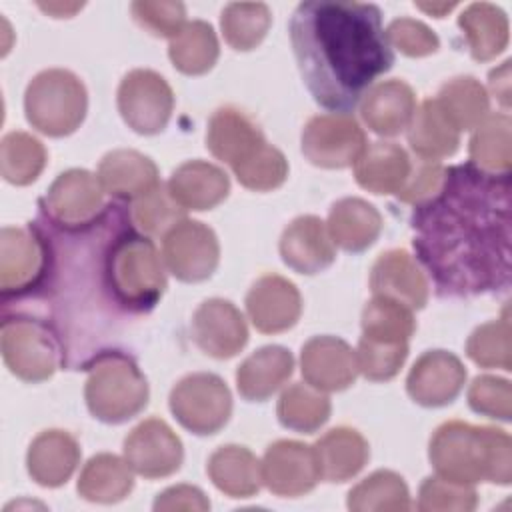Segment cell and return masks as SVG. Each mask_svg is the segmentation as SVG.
<instances>
[{
    "mask_svg": "<svg viewBox=\"0 0 512 512\" xmlns=\"http://www.w3.org/2000/svg\"><path fill=\"white\" fill-rule=\"evenodd\" d=\"M128 218L130 208L116 200L84 226L38 220L46 244L42 276L24 296L2 302V314L46 324L60 344L62 368L88 370L100 356L118 352L140 320L124 300L114 266L116 240Z\"/></svg>",
    "mask_w": 512,
    "mask_h": 512,
    "instance_id": "6da1fadb",
    "label": "cell"
},
{
    "mask_svg": "<svg viewBox=\"0 0 512 512\" xmlns=\"http://www.w3.org/2000/svg\"><path fill=\"white\" fill-rule=\"evenodd\" d=\"M510 174L470 162L446 168L440 190L412 214V246L436 292L472 298L510 286Z\"/></svg>",
    "mask_w": 512,
    "mask_h": 512,
    "instance_id": "7a4b0ae2",
    "label": "cell"
},
{
    "mask_svg": "<svg viewBox=\"0 0 512 512\" xmlns=\"http://www.w3.org/2000/svg\"><path fill=\"white\" fill-rule=\"evenodd\" d=\"M302 80L322 108L350 114L374 80L394 64L376 4L300 2L288 22Z\"/></svg>",
    "mask_w": 512,
    "mask_h": 512,
    "instance_id": "3957f363",
    "label": "cell"
},
{
    "mask_svg": "<svg viewBox=\"0 0 512 512\" xmlns=\"http://www.w3.org/2000/svg\"><path fill=\"white\" fill-rule=\"evenodd\" d=\"M428 458L436 476L458 484L488 480L506 486L512 480L510 436L492 426L444 422L430 438Z\"/></svg>",
    "mask_w": 512,
    "mask_h": 512,
    "instance_id": "277c9868",
    "label": "cell"
},
{
    "mask_svg": "<svg viewBox=\"0 0 512 512\" xmlns=\"http://www.w3.org/2000/svg\"><path fill=\"white\" fill-rule=\"evenodd\" d=\"M148 396V380L128 352H108L88 366L84 398L100 422L122 424L138 416Z\"/></svg>",
    "mask_w": 512,
    "mask_h": 512,
    "instance_id": "5b68a950",
    "label": "cell"
},
{
    "mask_svg": "<svg viewBox=\"0 0 512 512\" xmlns=\"http://www.w3.org/2000/svg\"><path fill=\"white\" fill-rule=\"evenodd\" d=\"M88 94L82 80L64 68L38 72L24 92L26 120L46 136H68L84 120Z\"/></svg>",
    "mask_w": 512,
    "mask_h": 512,
    "instance_id": "8992f818",
    "label": "cell"
},
{
    "mask_svg": "<svg viewBox=\"0 0 512 512\" xmlns=\"http://www.w3.org/2000/svg\"><path fill=\"white\" fill-rule=\"evenodd\" d=\"M2 358L24 382L48 380L62 366V350L52 330L36 318L2 314Z\"/></svg>",
    "mask_w": 512,
    "mask_h": 512,
    "instance_id": "52a82bcc",
    "label": "cell"
},
{
    "mask_svg": "<svg viewBox=\"0 0 512 512\" xmlns=\"http://www.w3.org/2000/svg\"><path fill=\"white\" fill-rule=\"evenodd\" d=\"M170 410L182 428L198 436H210L230 420L232 396L220 376L194 372L172 388Z\"/></svg>",
    "mask_w": 512,
    "mask_h": 512,
    "instance_id": "ba28073f",
    "label": "cell"
},
{
    "mask_svg": "<svg viewBox=\"0 0 512 512\" xmlns=\"http://www.w3.org/2000/svg\"><path fill=\"white\" fill-rule=\"evenodd\" d=\"M302 154L320 168L354 166L368 146L366 134L352 114L328 112L312 116L302 130Z\"/></svg>",
    "mask_w": 512,
    "mask_h": 512,
    "instance_id": "9c48e42d",
    "label": "cell"
},
{
    "mask_svg": "<svg viewBox=\"0 0 512 512\" xmlns=\"http://www.w3.org/2000/svg\"><path fill=\"white\" fill-rule=\"evenodd\" d=\"M116 104L134 132L150 136L166 128L174 110V92L158 72L136 68L122 78Z\"/></svg>",
    "mask_w": 512,
    "mask_h": 512,
    "instance_id": "30bf717a",
    "label": "cell"
},
{
    "mask_svg": "<svg viewBox=\"0 0 512 512\" xmlns=\"http://www.w3.org/2000/svg\"><path fill=\"white\" fill-rule=\"evenodd\" d=\"M46 264V244L38 222L4 226L0 234V294L16 300L36 286Z\"/></svg>",
    "mask_w": 512,
    "mask_h": 512,
    "instance_id": "8fae6325",
    "label": "cell"
},
{
    "mask_svg": "<svg viewBox=\"0 0 512 512\" xmlns=\"http://www.w3.org/2000/svg\"><path fill=\"white\" fill-rule=\"evenodd\" d=\"M104 194L96 174L82 168L66 170L40 200V216L62 228L84 226L106 208Z\"/></svg>",
    "mask_w": 512,
    "mask_h": 512,
    "instance_id": "7c38bea8",
    "label": "cell"
},
{
    "mask_svg": "<svg viewBox=\"0 0 512 512\" xmlns=\"http://www.w3.org/2000/svg\"><path fill=\"white\" fill-rule=\"evenodd\" d=\"M162 260L178 280L202 282L218 266L220 244L210 226L184 218L162 236Z\"/></svg>",
    "mask_w": 512,
    "mask_h": 512,
    "instance_id": "4fadbf2b",
    "label": "cell"
},
{
    "mask_svg": "<svg viewBox=\"0 0 512 512\" xmlns=\"http://www.w3.org/2000/svg\"><path fill=\"white\" fill-rule=\"evenodd\" d=\"M124 458L144 478H166L174 474L184 458L176 432L160 418H146L124 438Z\"/></svg>",
    "mask_w": 512,
    "mask_h": 512,
    "instance_id": "5bb4252c",
    "label": "cell"
},
{
    "mask_svg": "<svg viewBox=\"0 0 512 512\" xmlns=\"http://www.w3.org/2000/svg\"><path fill=\"white\" fill-rule=\"evenodd\" d=\"M260 466L262 482L278 496H302L322 480L314 448L296 440H276L270 444Z\"/></svg>",
    "mask_w": 512,
    "mask_h": 512,
    "instance_id": "9a60e30c",
    "label": "cell"
},
{
    "mask_svg": "<svg viewBox=\"0 0 512 512\" xmlns=\"http://www.w3.org/2000/svg\"><path fill=\"white\" fill-rule=\"evenodd\" d=\"M190 330L194 344L218 360L236 356L248 342L242 312L224 298L204 300L192 314Z\"/></svg>",
    "mask_w": 512,
    "mask_h": 512,
    "instance_id": "2e32d148",
    "label": "cell"
},
{
    "mask_svg": "<svg viewBox=\"0 0 512 512\" xmlns=\"http://www.w3.org/2000/svg\"><path fill=\"white\" fill-rule=\"evenodd\" d=\"M466 382V368L446 350L424 352L408 372V396L426 408H440L456 400Z\"/></svg>",
    "mask_w": 512,
    "mask_h": 512,
    "instance_id": "e0dca14e",
    "label": "cell"
},
{
    "mask_svg": "<svg viewBox=\"0 0 512 512\" xmlns=\"http://www.w3.org/2000/svg\"><path fill=\"white\" fill-rule=\"evenodd\" d=\"M266 144L258 124L234 106L218 108L208 120L206 148L232 172L246 166Z\"/></svg>",
    "mask_w": 512,
    "mask_h": 512,
    "instance_id": "ac0fdd59",
    "label": "cell"
},
{
    "mask_svg": "<svg viewBox=\"0 0 512 512\" xmlns=\"http://www.w3.org/2000/svg\"><path fill=\"white\" fill-rule=\"evenodd\" d=\"M300 370L306 384L322 392H338L354 384L358 358L352 346L338 336H314L302 346Z\"/></svg>",
    "mask_w": 512,
    "mask_h": 512,
    "instance_id": "d6986e66",
    "label": "cell"
},
{
    "mask_svg": "<svg viewBox=\"0 0 512 512\" xmlns=\"http://www.w3.org/2000/svg\"><path fill=\"white\" fill-rule=\"evenodd\" d=\"M246 312L258 332L278 334L298 322L302 298L288 278L280 274H264L246 294Z\"/></svg>",
    "mask_w": 512,
    "mask_h": 512,
    "instance_id": "ffe728a7",
    "label": "cell"
},
{
    "mask_svg": "<svg viewBox=\"0 0 512 512\" xmlns=\"http://www.w3.org/2000/svg\"><path fill=\"white\" fill-rule=\"evenodd\" d=\"M282 262L298 274H318L336 258L326 224L312 214L294 218L280 236Z\"/></svg>",
    "mask_w": 512,
    "mask_h": 512,
    "instance_id": "44dd1931",
    "label": "cell"
},
{
    "mask_svg": "<svg viewBox=\"0 0 512 512\" xmlns=\"http://www.w3.org/2000/svg\"><path fill=\"white\" fill-rule=\"evenodd\" d=\"M370 288L374 296L396 300L410 310H420L428 302V280L406 250H388L376 258Z\"/></svg>",
    "mask_w": 512,
    "mask_h": 512,
    "instance_id": "7402d4cb",
    "label": "cell"
},
{
    "mask_svg": "<svg viewBox=\"0 0 512 512\" xmlns=\"http://www.w3.org/2000/svg\"><path fill=\"white\" fill-rule=\"evenodd\" d=\"M416 112L414 90L398 78L382 80L362 96L360 116L380 136H396L408 128Z\"/></svg>",
    "mask_w": 512,
    "mask_h": 512,
    "instance_id": "603a6c76",
    "label": "cell"
},
{
    "mask_svg": "<svg viewBox=\"0 0 512 512\" xmlns=\"http://www.w3.org/2000/svg\"><path fill=\"white\" fill-rule=\"evenodd\" d=\"M98 180L118 202H134L160 184L156 164L136 150H112L98 164Z\"/></svg>",
    "mask_w": 512,
    "mask_h": 512,
    "instance_id": "cb8c5ba5",
    "label": "cell"
},
{
    "mask_svg": "<svg viewBox=\"0 0 512 512\" xmlns=\"http://www.w3.org/2000/svg\"><path fill=\"white\" fill-rule=\"evenodd\" d=\"M166 188L174 202L184 210H212L230 192L228 174L206 160H188L180 164Z\"/></svg>",
    "mask_w": 512,
    "mask_h": 512,
    "instance_id": "d4e9b609",
    "label": "cell"
},
{
    "mask_svg": "<svg viewBox=\"0 0 512 512\" xmlns=\"http://www.w3.org/2000/svg\"><path fill=\"white\" fill-rule=\"evenodd\" d=\"M80 462V446L66 430H44L28 448L26 466L32 480L46 488L68 482Z\"/></svg>",
    "mask_w": 512,
    "mask_h": 512,
    "instance_id": "484cf974",
    "label": "cell"
},
{
    "mask_svg": "<svg viewBox=\"0 0 512 512\" xmlns=\"http://www.w3.org/2000/svg\"><path fill=\"white\" fill-rule=\"evenodd\" d=\"M294 358L284 346H264L252 352L236 370V388L248 402H264L292 376Z\"/></svg>",
    "mask_w": 512,
    "mask_h": 512,
    "instance_id": "4316f807",
    "label": "cell"
},
{
    "mask_svg": "<svg viewBox=\"0 0 512 512\" xmlns=\"http://www.w3.org/2000/svg\"><path fill=\"white\" fill-rule=\"evenodd\" d=\"M320 478L326 482H346L354 478L370 458L364 436L348 426L328 430L314 446Z\"/></svg>",
    "mask_w": 512,
    "mask_h": 512,
    "instance_id": "83f0119b",
    "label": "cell"
},
{
    "mask_svg": "<svg viewBox=\"0 0 512 512\" xmlns=\"http://www.w3.org/2000/svg\"><path fill=\"white\" fill-rule=\"evenodd\" d=\"M410 158L396 142H372L354 164L356 182L372 194H396L408 172Z\"/></svg>",
    "mask_w": 512,
    "mask_h": 512,
    "instance_id": "f1b7e54d",
    "label": "cell"
},
{
    "mask_svg": "<svg viewBox=\"0 0 512 512\" xmlns=\"http://www.w3.org/2000/svg\"><path fill=\"white\" fill-rule=\"evenodd\" d=\"M326 228L334 246L346 252H362L380 236L382 216L362 198H342L330 208Z\"/></svg>",
    "mask_w": 512,
    "mask_h": 512,
    "instance_id": "f546056e",
    "label": "cell"
},
{
    "mask_svg": "<svg viewBox=\"0 0 512 512\" xmlns=\"http://www.w3.org/2000/svg\"><path fill=\"white\" fill-rule=\"evenodd\" d=\"M206 472L214 486L230 498H250L264 484L258 458L246 446L238 444H226L214 450L208 458Z\"/></svg>",
    "mask_w": 512,
    "mask_h": 512,
    "instance_id": "4dcf8cb0",
    "label": "cell"
},
{
    "mask_svg": "<svg viewBox=\"0 0 512 512\" xmlns=\"http://www.w3.org/2000/svg\"><path fill=\"white\" fill-rule=\"evenodd\" d=\"M408 144L420 160L440 162L460 144V132L450 124L436 98L424 100L408 124Z\"/></svg>",
    "mask_w": 512,
    "mask_h": 512,
    "instance_id": "1f68e13d",
    "label": "cell"
},
{
    "mask_svg": "<svg viewBox=\"0 0 512 512\" xmlns=\"http://www.w3.org/2000/svg\"><path fill=\"white\" fill-rule=\"evenodd\" d=\"M132 468L126 458L116 454H96L92 456L78 478V494L88 502L114 504L124 500L134 488Z\"/></svg>",
    "mask_w": 512,
    "mask_h": 512,
    "instance_id": "d6a6232c",
    "label": "cell"
},
{
    "mask_svg": "<svg viewBox=\"0 0 512 512\" xmlns=\"http://www.w3.org/2000/svg\"><path fill=\"white\" fill-rule=\"evenodd\" d=\"M458 26L474 60H492L508 44V18L496 4L474 2L466 6L458 16Z\"/></svg>",
    "mask_w": 512,
    "mask_h": 512,
    "instance_id": "836d02e7",
    "label": "cell"
},
{
    "mask_svg": "<svg viewBox=\"0 0 512 512\" xmlns=\"http://www.w3.org/2000/svg\"><path fill=\"white\" fill-rule=\"evenodd\" d=\"M512 120L506 112L488 114L470 138V164L488 174H510Z\"/></svg>",
    "mask_w": 512,
    "mask_h": 512,
    "instance_id": "e575fe53",
    "label": "cell"
},
{
    "mask_svg": "<svg viewBox=\"0 0 512 512\" xmlns=\"http://www.w3.org/2000/svg\"><path fill=\"white\" fill-rule=\"evenodd\" d=\"M218 54L216 32L204 20L186 22L168 44V56L174 68L188 76L206 74L216 64Z\"/></svg>",
    "mask_w": 512,
    "mask_h": 512,
    "instance_id": "d590c367",
    "label": "cell"
},
{
    "mask_svg": "<svg viewBox=\"0 0 512 512\" xmlns=\"http://www.w3.org/2000/svg\"><path fill=\"white\" fill-rule=\"evenodd\" d=\"M436 102L458 132L476 128L490 108L488 92L472 76H456L442 84Z\"/></svg>",
    "mask_w": 512,
    "mask_h": 512,
    "instance_id": "8d00e7d4",
    "label": "cell"
},
{
    "mask_svg": "<svg viewBox=\"0 0 512 512\" xmlns=\"http://www.w3.org/2000/svg\"><path fill=\"white\" fill-rule=\"evenodd\" d=\"M330 410V398L322 390L304 382H296L280 394L276 414L284 428L312 434L326 424Z\"/></svg>",
    "mask_w": 512,
    "mask_h": 512,
    "instance_id": "74e56055",
    "label": "cell"
},
{
    "mask_svg": "<svg viewBox=\"0 0 512 512\" xmlns=\"http://www.w3.org/2000/svg\"><path fill=\"white\" fill-rule=\"evenodd\" d=\"M272 24V12L264 2H230L220 16V28L226 44L248 52L256 48Z\"/></svg>",
    "mask_w": 512,
    "mask_h": 512,
    "instance_id": "f35d334b",
    "label": "cell"
},
{
    "mask_svg": "<svg viewBox=\"0 0 512 512\" xmlns=\"http://www.w3.org/2000/svg\"><path fill=\"white\" fill-rule=\"evenodd\" d=\"M46 148L28 132H8L0 144V170L6 182L32 184L46 166Z\"/></svg>",
    "mask_w": 512,
    "mask_h": 512,
    "instance_id": "ab89813d",
    "label": "cell"
},
{
    "mask_svg": "<svg viewBox=\"0 0 512 512\" xmlns=\"http://www.w3.org/2000/svg\"><path fill=\"white\" fill-rule=\"evenodd\" d=\"M410 492L404 478L392 470H376L348 492V508L366 510H410Z\"/></svg>",
    "mask_w": 512,
    "mask_h": 512,
    "instance_id": "60d3db41",
    "label": "cell"
},
{
    "mask_svg": "<svg viewBox=\"0 0 512 512\" xmlns=\"http://www.w3.org/2000/svg\"><path fill=\"white\" fill-rule=\"evenodd\" d=\"M416 330L412 310L404 304L372 296L362 310V336L386 340V342H408Z\"/></svg>",
    "mask_w": 512,
    "mask_h": 512,
    "instance_id": "b9f144b4",
    "label": "cell"
},
{
    "mask_svg": "<svg viewBox=\"0 0 512 512\" xmlns=\"http://www.w3.org/2000/svg\"><path fill=\"white\" fill-rule=\"evenodd\" d=\"M128 208L134 226L150 238L164 236L172 226L186 218V210L174 202L166 184H158L144 196L136 198Z\"/></svg>",
    "mask_w": 512,
    "mask_h": 512,
    "instance_id": "7bdbcfd3",
    "label": "cell"
},
{
    "mask_svg": "<svg viewBox=\"0 0 512 512\" xmlns=\"http://www.w3.org/2000/svg\"><path fill=\"white\" fill-rule=\"evenodd\" d=\"M466 354L482 368H512V338L508 316L478 326L468 342Z\"/></svg>",
    "mask_w": 512,
    "mask_h": 512,
    "instance_id": "ee69618b",
    "label": "cell"
},
{
    "mask_svg": "<svg viewBox=\"0 0 512 512\" xmlns=\"http://www.w3.org/2000/svg\"><path fill=\"white\" fill-rule=\"evenodd\" d=\"M408 356V342H386L360 336L356 358L358 370L372 382L394 378Z\"/></svg>",
    "mask_w": 512,
    "mask_h": 512,
    "instance_id": "f6af8a7d",
    "label": "cell"
},
{
    "mask_svg": "<svg viewBox=\"0 0 512 512\" xmlns=\"http://www.w3.org/2000/svg\"><path fill=\"white\" fill-rule=\"evenodd\" d=\"M234 176L248 190L268 192L284 184L288 176V162L278 148L266 144L246 166L236 170Z\"/></svg>",
    "mask_w": 512,
    "mask_h": 512,
    "instance_id": "bcb514c9",
    "label": "cell"
},
{
    "mask_svg": "<svg viewBox=\"0 0 512 512\" xmlns=\"http://www.w3.org/2000/svg\"><path fill=\"white\" fill-rule=\"evenodd\" d=\"M476 490L472 484H458L440 476H430L418 492V510H474Z\"/></svg>",
    "mask_w": 512,
    "mask_h": 512,
    "instance_id": "7dc6e473",
    "label": "cell"
},
{
    "mask_svg": "<svg viewBox=\"0 0 512 512\" xmlns=\"http://www.w3.org/2000/svg\"><path fill=\"white\" fill-rule=\"evenodd\" d=\"M130 12L140 28L160 38L172 40L186 24V8L182 2L138 0L132 2Z\"/></svg>",
    "mask_w": 512,
    "mask_h": 512,
    "instance_id": "c3c4849f",
    "label": "cell"
},
{
    "mask_svg": "<svg viewBox=\"0 0 512 512\" xmlns=\"http://www.w3.org/2000/svg\"><path fill=\"white\" fill-rule=\"evenodd\" d=\"M468 404L474 412L508 422L512 414L510 382L498 376H476L468 390Z\"/></svg>",
    "mask_w": 512,
    "mask_h": 512,
    "instance_id": "681fc988",
    "label": "cell"
},
{
    "mask_svg": "<svg viewBox=\"0 0 512 512\" xmlns=\"http://www.w3.org/2000/svg\"><path fill=\"white\" fill-rule=\"evenodd\" d=\"M386 38L390 46L398 48L402 54L420 58L436 52L440 48L438 36L420 20L396 18L386 28Z\"/></svg>",
    "mask_w": 512,
    "mask_h": 512,
    "instance_id": "f907efd6",
    "label": "cell"
},
{
    "mask_svg": "<svg viewBox=\"0 0 512 512\" xmlns=\"http://www.w3.org/2000/svg\"><path fill=\"white\" fill-rule=\"evenodd\" d=\"M444 176H446V168L440 162L418 158L416 164L410 166V172L402 188L396 192V198L404 204L420 206L440 190Z\"/></svg>",
    "mask_w": 512,
    "mask_h": 512,
    "instance_id": "816d5d0a",
    "label": "cell"
},
{
    "mask_svg": "<svg viewBox=\"0 0 512 512\" xmlns=\"http://www.w3.org/2000/svg\"><path fill=\"white\" fill-rule=\"evenodd\" d=\"M210 502L206 500L204 492L196 486L180 484L164 490L158 494L154 502V510H206Z\"/></svg>",
    "mask_w": 512,
    "mask_h": 512,
    "instance_id": "f5cc1de1",
    "label": "cell"
},
{
    "mask_svg": "<svg viewBox=\"0 0 512 512\" xmlns=\"http://www.w3.org/2000/svg\"><path fill=\"white\" fill-rule=\"evenodd\" d=\"M42 10L52 14L54 18H70L76 10H80L84 4H60V2H48V4H38Z\"/></svg>",
    "mask_w": 512,
    "mask_h": 512,
    "instance_id": "db71d44e",
    "label": "cell"
},
{
    "mask_svg": "<svg viewBox=\"0 0 512 512\" xmlns=\"http://www.w3.org/2000/svg\"><path fill=\"white\" fill-rule=\"evenodd\" d=\"M416 6H418L420 10H424V12L432 14V16H436V18H442L446 12H450V10L456 6V2H432V4L416 2Z\"/></svg>",
    "mask_w": 512,
    "mask_h": 512,
    "instance_id": "11a10c76",
    "label": "cell"
}]
</instances>
